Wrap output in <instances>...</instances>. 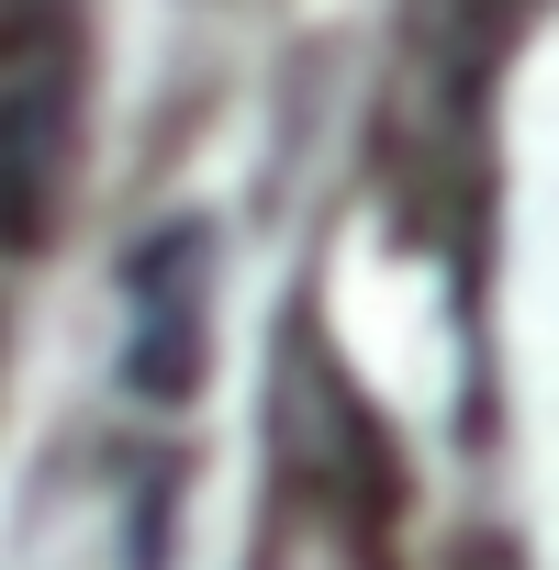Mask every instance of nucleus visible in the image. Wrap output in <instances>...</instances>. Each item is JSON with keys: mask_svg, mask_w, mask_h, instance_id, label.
Returning <instances> with one entry per match:
<instances>
[{"mask_svg": "<svg viewBox=\"0 0 559 570\" xmlns=\"http://www.w3.org/2000/svg\"><path fill=\"white\" fill-rule=\"evenodd\" d=\"M124 381L146 403H179L213 358V224H157L135 246V279H124Z\"/></svg>", "mask_w": 559, "mask_h": 570, "instance_id": "2", "label": "nucleus"}, {"mask_svg": "<svg viewBox=\"0 0 559 570\" xmlns=\"http://www.w3.org/2000/svg\"><path fill=\"white\" fill-rule=\"evenodd\" d=\"M79 157V12L0 0V246H46Z\"/></svg>", "mask_w": 559, "mask_h": 570, "instance_id": "1", "label": "nucleus"}]
</instances>
